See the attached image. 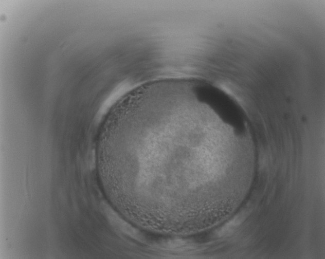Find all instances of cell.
<instances>
[{"mask_svg": "<svg viewBox=\"0 0 325 259\" xmlns=\"http://www.w3.org/2000/svg\"><path fill=\"white\" fill-rule=\"evenodd\" d=\"M231 154L228 123L210 94L195 89L147 98L128 132L123 164L142 209L201 220Z\"/></svg>", "mask_w": 325, "mask_h": 259, "instance_id": "6da1fadb", "label": "cell"}]
</instances>
